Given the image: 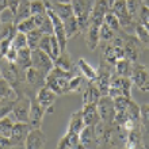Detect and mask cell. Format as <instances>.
Returning a JSON list of instances; mask_svg holds the SVG:
<instances>
[{
  "label": "cell",
  "instance_id": "cell-1",
  "mask_svg": "<svg viewBox=\"0 0 149 149\" xmlns=\"http://www.w3.org/2000/svg\"><path fill=\"white\" fill-rule=\"evenodd\" d=\"M73 76V71H64L54 65L45 77V86L49 87L52 91H54L57 95L68 94V84Z\"/></svg>",
  "mask_w": 149,
  "mask_h": 149
},
{
  "label": "cell",
  "instance_id": "cell-2",
  "mask_svg": "<svg viewBox=\"0 0 149 149\" xmlns=\"http://www.w3.org/2000/svg\"><path fill=\"white\" fill-rule=\"evenodd\" d=\"M92 7H94V0H72L73 15L77 19L81 31H86V29L88 27V19Z\"/></svg>",
  "mask_w": 149,
  "mask_h": 149
},
{
  "label": "cell",
  "instance_id": "cell-3",
  "mask_svg": "<svg viewBox=\"0 0 149 149\" xmlns=\"http://www.w3.org/2000/svg\"><path fill=\"white\" fill-rule=\"evenodd\" d=\"M132 83L142 92L149 91V68L146 65L133 63V71L130 74Z\"/></svg>",
  "mask_w": 149,
  "mask_h": 149
},
{
  "label": "cell",
  "instance_id": "cell-4",
  "mask_svg": "<svg viewBox=\"0 0 149 149\" xmlns=\"http://www.w3.org/2000/svg\"><path fill=\"white\" fill-rule=\"evenodd\" d=\"M31 60H33V65L41 73L46 77V74L50 72V69L54 67V61L49 57V56L39 47H36L31 50Z\"/></svg>",
  "mask_w": 149,
  "mask_h": 149
},
{
  "label": "cell",
  "instance_id": "cell-5",
  "mask_svg": "<svg viewBox=\"0 0 149 149\" xmlns=\"http://www.w3.org/2000/svg\"><path fill=\"white\" fill-rule=\"evenodd\" d=\"M98 113L100 117V121L106 122L109 125H114V117H115V106H114V99L109 95H102L100 99L96 103Z\"/></svg>",
  "mask_w": 149,
  "mask_h": 149
},
{
  "label": "cell",
  "instance_id": "cell-6",
  "mask_svg": "<svg viewBox=\"0 0 149 149\" xmlns=\"http://www.w3.org/2000/svg\"><path fill=\"white\" fill-rule=\"evenodd\" d=\"M110 11L118 18L122 30H125V31L129 30L130 26L134 23V19L132 18V15L127 11V7H126V0H117L110 7Z\"/></svg>",
  "mask_w": 149,
  "mask_h": 149
},
{
  "label": "cell",
  "instance_id": "cell-7",
  "mask_svg": "<svg viewBox=\"0 0 149 149\" xmlns=\"http://www.w3.org/2000/svg\"><path fill=\"white\" fill-rule=\"evenodd\" d=\"M113 73L114 72L110 69V64L102 58L100 65L98 68V76H96V80H95V84H96V87L99 88L102 95L109 94V86H110V80Z\"/></svg>",
  "mask_w": 149,
  "mask_h": 149
},
{
  "label": "cell",
  "instance_id": "cell-8",
  "mask_svg": "<svg viewBox=\"0 0 149 149\" xmlns=\"http://www.w3.org/2000/svg\"><path fill=\"white\" fill-rule=\"evenodd\" d=\"M142 43L137 36H127L126 31H123V50H125V57L129 58L130 61L136 63L138 56L142 50Z\"/></svg>",
  "mask_w": 149,
  "mask_h": 149
},
{
  "label": "cell",
  "instance_id": "cell-9",
  "mask_svg": "<svg viewBox=\"0 0 149 149\" xmlns=\"http://www.w3.org/2000/svg\"><path fill=\"white\" fill-rule=\"evenodd\" d=\"M38 47L42 49L53 61H54V60L60 56V53H61L60 43H58V41H57L54 34H43L41 41H39Z\"/></svg>",
  "mask_w": 149,
  "mask_h": 149
},
{
  "label": "cell",
  "instance_id": "cell-10",
  "mask_svg": "<svg viewBox=\"0 0 149 149\" xmlns=\"http://www.w3.org/2000/svg\"><path fill=\"white\" fill-rule=\"evenodd\" d=\"M0 76L7 79L12 86L16 87L19 83V68L15 63H11L7 58L1 57L0 58Z\"/></svg>",
  "mask_w": 149,
  "mask_h": 149
},
{
  "label": "cell",
  "instance_id": "cell-11",
  "mask_svg": "<svg viewBox=\"0 0 149 149\" xmlns=\"http://www.w3.org/2000/svg\"><path fill=\"white\" fill-rule=\"evenodd\" d=\"M30 106H31V98L23 96V98L16 99L12 109V115L16 119V122H29Z\"/></svg>",
  "mask_w": 149,
  "mask_h": 149
},
{
  "label": "cell",
  "instance_id": "cell-12",
  "mask_svg": "<svg viewBox=\"0 0 149 149\" xmlns=\"http://www.w3.org/2000/svg\"><path fill=\"white\" fill-rule=\"evenodd\" d=\"M109 11H110L109 0H95L94 7H92V11H91V15H90V19H88V24L100 26L103 23L104 15Z\"/></svg>",
  "mask_w": 149,
  "mask_h": 149
},
{
  "label": "cell",
  "instance_id": "cell-13",
  "mask_svg": "<svg viewBox=\"0 0 149 149\" xmlns=\"http://www.w3.org/2000/svg\"><path fill=\"white\" fill-rule=\"evenodd\" d=\"M30 130H31V126H30L29 122H15L14 123L11 140L14 142L15 148L24 146V142H26V138H27V134Z\"/></svg>",
  "mask_w": 149,
  "mask_h": 149
},
{
  "label": "cell",
  "instance_id": "cell-14",
  "mask_svg": "<svg viewBox=\"0 0 149 149\" xmlns=\"http://www.w3.org/2000/svg\"><path fill=\"white\" fill-rule=\"evenodd\" d=\"M46 144V136L43 133L41 127H31L29 132L26 142H24V148L27 149H41Z\"/></svg>",
  "mask_w": 149,
  "mask_h": 149
},
{
  "label": "cell",
  "instance_id": "cell-15",
  "mask_svg": "<svg viewBox=\"0 0 149 149\" xmlns=\"http://www.w3.org/2000/svg\"><path fill=\"white\" fill-rule=\"evenodd\" d=\"M46 114V110L41 106V103L37 98H31V106H30V114H29V123L31 127H41L42 119Z\"/></svg>",
  "mask_w": 149,
  "mask_h": 149
},
{
  "label": "cell",
  "instance_id": "cell-16",
  "mask_svg": "<svg viewBox=\"0 0 149 149\" xmlns=\"http://www.w3.org/2000/svg\"><path fill=\"white\" fill-rule=\"evenodd\" d=\"M57 96H58V95L56 94L54 91H52L50 88L46 86L41 87V88L37 91V95H36L37 100L41 103V106H42L46 111L52 110V106H53V103L56 102V98H57Z\"/></svg>",
  "mask_w": 149,
  "mask_h": 149
},
{
  "label": "cell",
  "instance_id": "cell-17",
  "mask_svg": "<svg viewBox=\"0 0 149 149\" xmlns=\"http://www.w3.org/2000/svg\"><path fill=\"white\" fill-rule=\"evenodd\" d=\"M125 57V50H123V46H119V45H113V43H109L103 47V57L102 58L104 61L114 65L119 58H123Z\"/></svg>",
  "mask_w": 149,
  "mask_h": 149
},
{
  "label": "cell",
  "instance_id": "cell-18",
  "mask_svg": "<svg viewBox=\"0 0 149 149\" xmlns=\"http://www.w3.org/2000/svg\"><path fill=\"white\" fill-rule=\"evenodd\" d=\"M24 77H26L27 84L30 87H33V88L39 90L41 87L45 86V76L39 71H37L34 67H30L24 71Z\"/></svg>",
  "mask_w": 149,
  "mask_h": 149
},
{
  "label": "cell",
  "instance_id": "cell-19",
  "mask_svg": "<svg viewBox=\"0 0 149 149\" xmlns=\"http://www.w3.org/2000/svg\"><path fill=\"white\" fill-rule=\"evenodd\" d=\"M99 27L96 24H88V27L86 29V34H84V41H86L87 46L90 50H95L99 45L100 41V34H99Z\"/></svg>",
  "mask_w": 149,
  "mask_h": 149
},
{
  "label": "cell",
  "instance_id": "cell-20",
  "mask_svg": "<svg viewBox=\"0 0 149 149\" xmlns=\"http://www.w3.org/2000/svg\"><path fill=\"white\" fill-rule=\"evenodd\" d=\"M58 149H79L83 148L80 144V137L79 133H72V132H67L64 137L60 138L58 144H57Z\"/></svg>",
  "mask_w": 149,
  "mask_h": 149
},
{
  "label": "cell",
  "instance_id": "cell-21",
  "mask_svg": "<svg viewBox=\"0 0 149 149\" xmlns=\"http://www.w3.org/2000/svg\"><path fill=\"white\" fill-rule=\"evenodd\" d=\"M102 94L99 88L96 87L95 81H87L86 90L83 91V104H90V103H98Z\"/></svg>",
  "mask_w": 149,
  "mask_h": 149
},
{
  "label": "cell",
  "instance_id": "cell-22",
  "mask_svg": "<svg viewBox=\"0 0 149 149\" xmlns=\"http://www.w3.org/2000/svg\"><path fill=\"white\" fill-rule=\"evenodd\" d=\"M80 137V144L83 148H94L96 145V138H95V130L94 125H86L83 127V130L79 133Z\"/></svg>",
  "mask_w": 149,
  "mask_h": 149
},
{
  "label": "cell",
  "instance_id": "cell-23",
  "mask_svg": "<svg viewBox=\"0 0 149 149\" xmlns=\"http://www.w3.org/2000/svg\"><path fill=\"white\" fill-rule=\"evenodd\" d=\"M81 113H83V119H84V123H86V125H95L96 122L100 121L96 103L83 104Z\"/></svg>",
  "mask_w": 149,
  "mask_h": 149
},
{
  "label": "cell",
  "instance_id": "cell-24",
  "mask_svg": "<svg viewBox=\"0 0 149 149\" xmlns=\"http://www.w3.org/2000/svg\"><path fill=\"white\" fill-rule=\"evenodd\" d=\"M15 64L18 65L20 71H26L27 68H30L33 65V60H31V49L29 46L22 47L18 50V56H16V61Z\"/></svg>",
  "mask_w": 149,
  "mask_h": 149
},
{
  "label": "cell",
  "instance_id": "cell-25",
  "mask_svg": "<svg viewBox=\"0 0 149 149\" xmlns=\"http://www.w3.org/2000/svg\"><path fill=\"white\" fill-rule=\"evenodd\" d=\"M114 67V72L118 74V76H122V77H130L132 71H133V61H130L129 58H119L117 63L113 65Z\"/></svg>",
  "mask_w": 149,
  "mask_h": 149
},
{
  "label": "cell",
  "instance_id": "cell-26",
  "mask_svg": "<svg viewBox=\"0 0 149 149\" xmlns=\"http://www.w3.org/2000/svg\"><path fill=\"white\" fill-rule=\"evenodd\" d=\"M0 98H10L14 99V100L19 98L15 87L12 86L7 79H4L3 76H0Z\"/></svg>",
  "mask_w": 149,
  "mask_h": 149
},
{
  "label": "cell",
  "instance_id": "cell-27",
  "mask_svg": "<svg viewBox=\"0 0 149 149\" xmlns=\"http://www.w3.org/2000/svg\"><path fill=\"white\" fill-rule=\"evenodd\" d=\"M141 142H142V136H141V132H140L138 125H137L133 130L127 132L126 141H125V148L136 149V148H138V146H142Z\"/></svg>",
  "mask_w": 149,
  "mask_h": 149
},
{
  "label": "cell",
  "instance_id": "cell-28",
  "mask_svg": "<svg viewBox=\"0 0 149 149\" xmlns=\"http://www.w3.org/2000/svg\"><path fill=\"white\" fill-rule=\"evenodd\" d=\"M77 67H79V69H80V72H81V74L84 76V79H86L87 81H95V80H96L98 69H95L94 67H91L84 58H79Z\"/></svg>",
  "mask_w": 149,
  "mask_h": 149
},
{
  "label": "cell",
  "instance_id": "cell-29",
  "mask_svg": "<svg viewBox=\"0 0 149 149\" xmlns=\"http://www.w3.org/2000/svg\"><path fill=\"white\" fill-rule=\"evenodd\" d=\"M84 126H86V123H84V119H83L81 110L76 111V113H73L71 115V119H69V123H68L67 132H72V133H80Z\"/></svg>",
  "mask_w": 149,
  "mask_h": 149
},
{
  "label": "cell",
  "instance_id": "cell-30",
  "mask_svg": "<svg viewBox=\"0 0 149 149\" xmlns=\"http://www.w3.org/2000/svg\"><path fill=\"white\" fill-rule=\"evenodd\" d=\"M52 8L63 20L68 19L69 16L73 15L72 3H54V1H52Z\"/></svg>",
  "mask_w": 149,
  "mask_h": 149
},
{
  "label": "cell",
  "instance_id": "cell-31",
  "mask_svg": "<svg viewBox=\"0 0 149 149\" xmlns=\"http://www.w3.org/2000/svg\"><path fill=\"white\" fill-rule=\"evenodd\" d=\"M64 27H65V33H67V38H73L79 34V33H81V29H80V24H79L77 19H76V16L72 15L69 16L68 19L64 20Z\"/></svg>",
  "mask_w": 149,
  "mask_h": 149
},
{
  "label": "cell",
  "instance_id": "cell-32",
  "mask_svg": "<svg viewBox=\"0 0 149 149\" xmlns=\"http://www.w3.org/2000/svg\"><path fill=\"white\" fill-rule=\"evenodd\" d=\"M109 96L113 99H115L117 96L122 95V76H118L115 72L111 76L110 86H109Z\"/></svg>",
  "mask_w": 149,
  "mask_h": 149
},
{
  "label": "cell",
  "instance_id": "cell-33",
  "mask_svg": "<svg viewBox=\"0 0 149 149\" xmlns=\"http://www.w3.org/2000/svg\"><path fill=\"white\" fill-rule=\"evenodd\" d=\"M29 16H33L31 10H30V0H20L19 7L16 10L15 18H14V23L18 24L19 22H22V20L29 18Z\"/></svg>",
  "mask_w": 149,
  "mask_h": 149
},
{
  "label": "cell",
  "instance_id": "cell-34",
  "mask_svg": "<svg viewBox=\"0 0 149 149\" xmlns=\"http://www.w3.org/2000/svg\"><path fill=\"white\" fill-rule=\"evenodd\" d=\"M54 65L64 69V71H72V60H71L69 53L67 50L61 52L58 57L54 60Z\"/></svg>",
  "mask_w": 149,
  "mask_h": 149
},
{
  "label": "cell",
  "instance_id": "cell-35",
  "mask_svg": "<svg viewBox=\"0 0 149 149\" xmlns=\"http://www.w3.org/2000/svg\"><path fill=\"white\" fill-rule=\"evenodd\" d=\"M43 33L39 30L38 27L34 29V30H31L30 33H27L26 34V37H27V46L30 47V49H36V47H38L39 45V41H41V38H42Z\"/></svg>",
  "mask_w": 149,
  "mask_h": 149
},
{
  "label": "cell",
  "instance_id": "cell-36",
  "mask_svg": "<svg viewBox=\"0 0 149 149\" xmlns=\"http://www.w3.org/2000/svg\"><path fill=\"white\" fill-rule=\"evenodd\" d=\"M34 29H37L34 16H29V18H26V19H23L22 22H19V23L16 24V31L24 33V34L30 33L31 30H34Z\"/></svg>",
  "mask_w": 149,
  "mask_h": 149
},
{
  "label": "cell",
  "instance_id": "cell-37",
  "mask_svg": "<svg viewBox=\"0 0 149 149\" xmlns=\"http://www.w3.org/2000/svg\"><path fill=\"white\" fill-rule=\"evenodd\" d=\"M15 100L10 98H0V119L4 117H8L10 113H12Z\"/></svg>",
  "mask_w": 149,
  "mask_h": 149
},
{
  "label": "cell",
  "instance_id": "cell-38",
  "mask_svg": "<svg viewBox=\"0 0 149 149\" xmlns=\"http://www.w3.org/2000/svg\"><path fill=\"white\" fill-rule=\"evenodd\" d=\"M103 22H104V23H106L110 29H113L115 33H117V31H119V33L125 31V30H122V27H121V24H119V20H118V18L114 15L111 11H109L106 15H104V19H103Z\"/></svg>",
  "mask_w": 149,
  "mask_h": 149
},
{
  "label": "cell",
  "instance_id": "cell-39",
  "mask_svg": "<svg viewBox=\"0 0 149 149\" xmlns=\"http://www.w3.org/2000/svg\"><path fill=\"white\" fill-rule=\"evenodd\" d=\"M134 31H136V36L140 39V42L142 43V46L149 47V31L146 30L141 23H137L136 27H134Z\"/></svg>",
  "mask_w": 149,
  "mask_h": 149
},
{
  "label": "cell",
  "instance_id": "cell-40",
  "mask_svg": "<svg viewBox=\"0 0 149 149\" xmlns=\"http://www.w3.org/2000/svg\"><path fill=\"white\" fill-rule=\"evenodd\" d=\"M126 7H127V11L132 15V18L134 20H138L140 8H141V0H126Z\"/></svg>",
  "mask_w": 149,
  "mask_h": 149
},
{
  "label": "cell",
  "instance_id": "cell-41",
  "mask_svg": "<svg viewBox=\"0 0 149 149\" xmlns=\"http://www.w3.org/2000/svg\"><path fill=\"white\" fill-rule=\"evenodd\" d=\"M14 123H15V122L11 121L10 117L1 118V119H0V134H1V136H6V137H11Z\"/></svg>",
  "mask_w": 149,
  "mask_h": 149
},
{
  "label": "cell",
  "instance_id": "cell-42",
  "mask_svg": "<svg viewBox=\"0 0 149 149\" xmlns=\"http://www.w3.org/2000/svg\"><path fill=\"white\" fill-rule=\"evenodd\" d=\"M11 46H14L16 50L27 46V37H26V34H24V33H20V31H16L15 36L12 37Z\"/></svg>",
  "mask_w": 149,
  "mask_h": 149
},
{
  "label": "cell",
  "instance_id": "cell-43",
  "mask_svg": "<svg viewBox=\"0 0 149 149\" xmlns=\"http://www.w3.org/2000/svg\"><path fill=\"white\" fill-rule=\"evenodd\" d=\"M84 76L83 74H74L73 77L69 80L68 84V92H73V91H80L81 87L84 86Z\"/></svg>",
  "mask_w": 149,
  "mask_h": 149
},
{
  "label": "cell",
  "instance_id": "cell-44",
  "mask_svg": "<svg viewBox=\"0 0 149 149\" xmlns=\"http://www.w3.org/2000/svg\"><path fill=\"white\" fill-rule=\"evenodd\" d=\"M126 113H127V115H129L130 119H133V121H136V122L140 121V106H138L134 100H132V99L129 100Z\"/></svg>",
  "mask_w": 149,
  "mask_h": 149
},
{
  "label": "cell",
  "instance_id": "cell-45",
  "mask_svg": "<svg viewBox=\"0 0 149 149\" xmlns=\"http://www.w3.org/2000/svg\"><path fill=\"white\" fill-rule=\"evenodd\" d=\"M99 34H100V39L104 41V42H110L111 39L115 37V31H114L113 29H110L107 26L104 22L100 24V27H99Z\"/></svg>",
  "mask_w": 149,
  "mask_h": 149
},
{
  "label": "cell",
  "instance_id": "cell-46",
  "mask_svg": "<svg viewBox=\"0 0 149 149\" xmlns=\"http://www.w3.org/2000/svg\"><path fill=\"white\" fill-rule=\"evenodd\" d=\"M30 10H31V15H38L42 12H46L45 0H30Z\"/></svg>",
  "mask_w": 149,
  "mask_h": 149
},
{
  "label": "cell",
  "instance_id": "cell-47",
  "mask_svg": "<svg viewBox=\"0 0 149 149\" xmlns=\"http://www.w3.org/2000/svg\"><path fill=\"white\" fill-rule=\"evenodd\" d=\"M140 121L146 130H149V104L140 106Z\"/></svg>",
  "mask_w": 149,
  "mask_h": 149
},
{
  "label": "cell",
  "instance_id": "cell-48",
  "mask_svg": "<svg viewBox=\"0 0 149 149\" xmlns=\"http://www.w3.org/2000/svg\"><path fill=\"white\" fill-rule=\"evenodd\" d=\"M130 99H132V98H126V96H123V95H121V96H117V98L114 99L115 111H126Z\"/></svg>",
  "mask_w": 149,
  "mask_h": 149
},
{
  "label": "cell",
  "instance_id": "cell-49",
  "mask_svg": "<svg viewBox=\"0 0 149 149\" xmlns=\"http://www.w3.org/2000/svg\"><path fill=\"white\" fill-rule=\"evenodd\" d=\"M127 119H129V115H127L126 111H115V117H114V123L115 125L122 126Z\"/></svg>",
  "mask_w": 149,
  "mask_h": 149
},
{
  "label": "cell",
  "instance_id": "cell-50",
  "mask_svg": "<svg viewBox=\"0 0 149 149\" xmlns=\"http://www.w3.org/2000/svg\"><path fill=\"white\" fill-rule=\"evenodd\" d=\"M8 148H15L11 137H6L0 134V149H8Z\"/></svg>",
  "mask_w": 149,
  "mask_h": 149
},
{
  "label": "cell",
  "instance_id": "cell-51",
  "mask_svg": "<svg viewBox=\"0 0 149 149\" xmlns=\"http://www.w3.org/2000/svg\"><path fill=\"white\" fill-rule=\"evenodd\" d=\"M16 56H18V50H16L14 46H10V49L7 50V53L3 56L4 58H7L8 61H11V63H15L16 61Z\"/></svg>",
  "mask_w": 149,
  "mask_h": 149
},
{
  "label": "cell",
  "instance_id": "cell-52",
  "mask_svg": "<svg viewBox=\"0 0 149 149\" xmlns=\"http://www.w3.org/2000/svg\"><path fill=\"white\" fill-rule=\"evenodd\" d=\"M19 3H20V0H8V8L11 10V12L14 15L16 14V10L19 7Z\"/></svg>",
  "mask_w": 149,
  "mask_h": 149
},
{
  "label": "cell",
  "instance_id": "cell-53",
  "mask_svg": "<svg viewBox=\"0 0 149 149\" xmlns=\"http://www.w3.org/2000/svg\"><path fill=\"white\" fill-rule=\"evenodd\" d=\"M8 8V0H0V14Z\"/></svg>",
  "mask_w": 149,
  "mask_h": 149
},
{
  "label": "cell",
  "instance_id": "cell-54",
  "mask_svg": "<svg viewBox=\"0 0 149 149\" xmlns=\"http://www.w3.org/2000/svg\"><path fill=\"white\" fill-rule=\"evenodd\" d=\"M54 3H72V0H52Z\"/></svg>",
  "mask_w": 149,
  "mask_h": 149
},
{
  "label": "cell",
  "instance_id": "cell-55",
  "mask_svg": "<svg viewBox=\"0 0 149 149\" xmlns=\"http://www.w3.org/2000/svg\"><path fill=\"white\" fill-rule=\"evenodd\" d=\"M142 26H144V27H145L146 30H148V31H149V22H146V23H144V24H142Z\"/></svg>",
  "mask_w": 149,
  "mask_h": 149
},
{
  "label": "cell",
  "instance_id": "cell-56",
  "mask_svg": "<svg viewBox=\"0 0 149 149\" xmlns=\"http://www.w3.org/2000/svg\"><path fill=\"white\" fill-rule=\"evenodd\" d=\"M115 1H117V0H109V4H110V7L113 6L114 3H115Z\"/></svg>",
  "mask_w": 149,
  "mask_h": 149
},
{
  "label": "cell",
  "instance_id": "cell-57",
  "mask_svg": "<svg viewBox=\"0 0 149 149\" xmlns=\"http://www.w3.org/2000/svg\"><path fill=\"white\" fill-rule=\"evenodd\" d=\"M0 26H1V19H0Z\"/></svg>",
  "mask_w": 149,
  "mask_h": 149
},
{
  "label": "cell",
  "instance_id": "cell-58",
  "mask_svg": "<svg viewBox=\"0 0 149 149\" xmlns=\"http://www.w3.org/2000/svg\"><path fill=\"white\" fill-rule=\"evenodd\" d=\"M0 58H1V54H0Z\"/></svg>",
  "mask_w": 149,
  "mask_h": 149
}]
</instances>
